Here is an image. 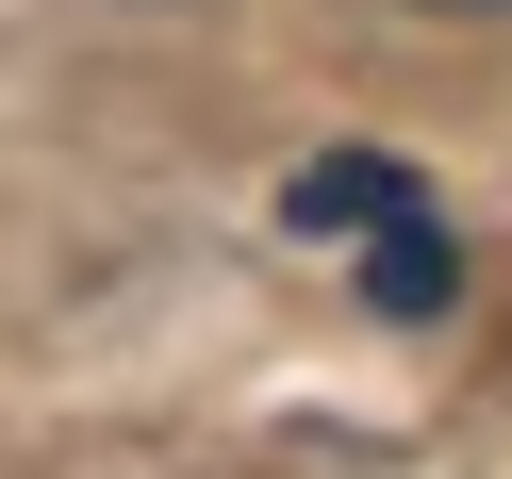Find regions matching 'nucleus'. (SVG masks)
I'll list each match as a JSON object with an SVG mask.
<instances>
[{
    "mask_svg": "<svg viewBox=\"0 0 512 479\" xmlns=\"http://www.w3.org/2000/svg\"><path fill=\"white\" fill-rule=\"evenodd\" d=\"M281 215H298V232H331V248H380V232H413V166H380V149H331V166H298L281 182Z\"/></svg>",
    "mask_w": 512,
    "mask_h": 479,
    "instance_id": "obj_1",
    "label": "nucleus"
},
{
    "mask_svg": "<svg viewBox=\"0 0 512 479\" xmlns=\"http://www.w3.org/2000/svg\"><path fill=\"white\" fill-rule=\"evenodd\" d=\"M463 17H479V0H463Z\"/></svg>",
    "mask_w": 512,
    "mask_h": 479,
    "instance_id": "obj_2",
    "label": "nucleus"
}]
</instances>
